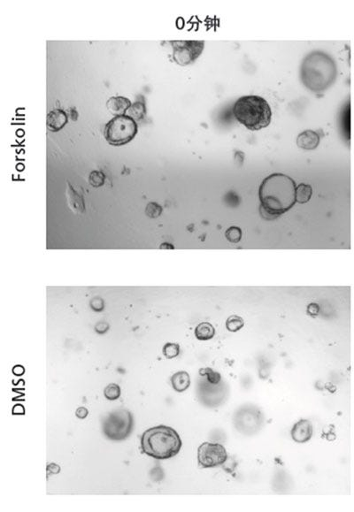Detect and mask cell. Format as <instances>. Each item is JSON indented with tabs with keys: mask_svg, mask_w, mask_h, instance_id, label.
I'll return each mask as SVG.
<instances>
[{
	"mask_svg": "<svg viewBox=\"0 0 354 512\" xmlns=\"http://www.w3.org/2000/svg\"><path fill=\"white\" fill-rule=\"evenodd\" d=\"M295 181L283 173H273L262 181L259 189L261 213L265 218H274L294 206L296 202Z\"/></svg>",
	"mask_w": 354,
	"mask_h": 512,
	"instance_id": "obj_1",
	"label": "cell"
},
{
	"mask_svg": "<svg viewBox=\"0 0 354 512\" xmlns=\"http://www.w3.org/2000/svg\"><path fill=\"white\" fill-rule=\"evenodd\" d=\"M337 76V64L324 51L314 50L308 53L300 67V79L304 85L317 94L330 88Z\"/></svg>",
	"mask_w": 354,
	"mask_h": 512,
	"instance_id": "obj_2",
	"label": "cell"
},
{
	"mask_svg": "<svg viewBox=\"0 0 354 512\" xmlns=\"http://www.w3.org/2000/svg\"><path fill=\"white\" fill-rule=\"evenodd\" d=\"M182 446L181 437L175 429L160 425L143 432L141 450L143 454L158 460L176 457Z\"/></svg>",
	"mask_w": 354,
	"mask_h": 512,
	"instance_id": "obj_3",
	"label": "cell"
},
{
	"mask_svg": "<svg viewBox=\"0 0 354 512\" xmlns=\"http://www.w3.org/2000/svg\"><path fill=\"white\" fill-rule=\"evenodd\" d=\"M233 114L238 122L249 130H261L268 126L272 110L265 98L249 95L238 98L233 106Z\"/></svg>",
	"mask_w": 354,
	"mask_h": 512,
	"instance_id": "obj_4",
	"label": "cell"
},
{
	"mask_svg": "<svg viewBox=\"0 0 354 512\" xmlns=\"http://www.w3.org/2000/svg\"><path fill=\"white\" fill-rule=\"evenodd\" d=\"M138 127L133 118L124 114L114 116L104 129L106 142L113 146H122L131 142L137 134Z\"/></svg>",
	"mask_w": 354,
	"mask_h": 512,
	"instance_id": "obj_5",
	"label": "cell"
},
{
	"mask_svg": "<svg viewBox=\"0 0 354 512\" xmlns=\"http://www.w3.org/2000/svg\"><path fill=\"white\" fill-rule=\"evenodd\" d=\"M134 427V418L126 409H117L110 412L102 420V430L110 441H122L131 434Z\"/></svg>",
	"mask_w": 354,
	"mask_h": 512,
	"instance_id": "obj_6",
	"label": "cell"
},
{
	"mask_svg": "<svg viewBox=\"0 0 354 512\" xmlns=\"http://www.w3.org/2000/svg\"><path fill=\"white\" fill-rule=\"evenodd\" d=\"M264 420V416L259 408L245 405L235 412L233 424L238 432L250 436L256 434L262 428Z\"/></svg>",
	"mask_w": 354,
	"mask_h": 512,
	"instance_id": "obj_7",
	"label": "cell"
},
{
	"mask_svg": "<svg viewBox=\"0 0 354 512\" xmlns=\"http://www.w3.org/2000/svg\"><path fill=\"white\" fill-rule=\"evenodd\" d=\"M169 43L173 49L172 59L182 67L194 63L205 48V41L198 40H175Z\"/></svg>",
	"mask_w": 354,
	"mask_h": 512,
	"instance_id": "obj_8",
	"label": "cell"
},
{
	"mask_svg": "<svg viewBox=\"0 0 354 512\" xmlns=\"http://www.w3.org/2000/svg\"><path fill=\"white\" fill-rule=\"evenodd\" d=\"M228 460V453L223 445L220 443L204 442L198 447V461L205 469L222 466Z\"/></svg>",
	"mask_w": 354,
	"mask_h": 512,
	"instance_id": "obj_9",
	"label": "cell"
},
{
	"mask_svg": "<svg viewBox=\"0 0 354 512\" xmlns=\"http://www.w3.org/2000/svg\"><path fill=\"white\" fill-rule=\"evenodd\" d=\"M313 434L312 422L308 420H300L291 429L292 440L298 443H306L311 440Z\"/></svg>",
	"mask_w": 354,
	"mask_h": 512,
	"instance_id": "obj_10",
	"label": "cell"
},
{
	"mask_svg": "<svg viewBox=\"0 0 354 512\" xmlns=\"http://www.w3.org/2000/svg\"><path fill=\"white\" fill-rule=\"evenodd\" d=\"M68 122V116L67 113L62 109L52 110L47 114V128L51 132H58L61 130L64 127L67 125Z\"/></svg>",
	"mask_w": 354,
	"mask_h": 512,
	"instance_id": "obj_11",
	"label": "cell"
},
{
	"mask_svg": "<svg viewBox=\"0 0 354 512\" xmlns=\"http://www.w3.org/2000/svg\"><path fill=\"white\" fill-rule=\"evenodd\" d=\"M320 140V135L318 132L308 129L299 134L297 138V143L298 146L303 150L312 151L318 147Z\"/></svg>",
	"mask_w": 354,
	"mask_h": 512,
	"instance_id": "obj_12",
	"label": "cell"
},
{
	"mask_svg": "<svg viewBox=\"0 0 354 512\" xmlns=\"http://www.w3.org/2000/svg\"><path fill=\"white\" fill-rule=\"evenodd\" d=\"M131 105V101L129 98L121 96L110 97L106 102L107 109L114 116L126 114Z\"/></svg>",
	"mask_w": 354,
	"mask_h": 512,
	"instance_id": "obj_13",
	"label": "cell"
},
{
	"mask_svg": "<svg viewBox=\"0 0 354 512\" xmlns=\"http://www.w3.org/2000/svg\"><path fill=\"white\" fill-rule=\"evenodd\" d=\"M171 384L175 391L182 393L187 390L190 386V374L185 371H180L172 375Z\"/></svg>",
	"mask_w": 354,
	"mask_h": 512,
	"instance_id": "obj_14",
	"label": "cell"
},
{
	"mask_svg": "<svg viewBox=\"0 0 354 512\" xmlns=\"http://www.w3.org/2000/svg\"><path fill=\"white\" fill-rule=\"evenodd\" d=\"M215 335V329L212 324L202 322L195 329V336L199 341L211 340Z\"/></svg>",
	"mask_w": 354,
	"mask_h": 512,
	"instance_id": "obj_15",
	"label": "cell"
},
{
	"mask_svg": "<svg viewBox=\"0 0 354 512\" xmlns=\"http://www.w3.org/2000/svg\"><path fill=\"white\" fill-rule=\"evenodd\" d=\"M129 116L133 118L136 121H142L146 115V106L145 104L142 101H136L134 104H132L131 108L128 111Z\"/></svg>",
	"mask_w": 354,
	"mask_h": 512,
	"instance_id": "obj_16",
	"label": "cell"
},
{
	"mask_svg": "<svg viewBox=\"0 0 354 512\" xmlns=\"http://www.w3.org/2000/svg\"><path fill=\"white\" fill-rule=\"evenodd\" d=\"M312 195V187L310 185L301 183L296 189V201L300 204H306L310 200Z\"/></svg>",
	"mask_w": 354,
	"mask_h": 512,
	"instance_id": "obj_17",
	"label": "cell"
},
{
	"mask_svg": "<svg viewBox=\"0 0 354 512\" xmlns=\"http://www.w3.org/2000/svg\"><path fill=\"white\" fill-rule=\"evenodd\" d=\"M199 375L201 377H206L207 382L211 384H219L221 382V375L218 372H215L212 368L207 367L199 370Z\"/></svg>",
	"mask_w": 354,
	"mask_h": 512,
	"instance_id": "obj_18",
	"label": "cell"
},
{
	"mask_svg": "<svg viewBox=\"0 0 354 512\" xmlns=\"http://www.w3.org/2000/svg\"><path fill=\"white\" fill-rule=\"evenodd\" d=\"M244 326H245V321L243 318L236 316V315H232L230 317H228V319L226 321V328L228 331L232 332V333L239 331L244 328Z\"/></svg>",
	"mask_w": 354,
	"mask_h": 512,
	"instance_id": "obj_19",
	"label": "cell"
},
{
	"mask_svg": "<svg viewBox=\"0 0 354 512\" xmlns=\"http://www.w3.org/2000/svg\"><path fill=\"white\" fill-rule=\"evenodd\" d=\"M121 395H122L121 386L115 383H110L104 389V395L109 401L117 400L121 397Z\"/></svg>",
	"mask_w": 354,
	"mask_h": 512,
	"instance_id": "obj_20",
	"label": "cell"
},
{
	"mask_svg": "<svg viewBox=\"0 0 354 512\" xmlns=\"http://www.w3.org/2000/svg\"><path fill=\"white\" fill-rule=\"evenodd\" d=\"M180 354V346L173 342H168L163 347V355L168 359H172L178 357Z\"/></svg>",
	"mask_w": 354,
	"mask_h": 512,
	"instance_id": "obj_21",
	"label": "cell"
},
{
	"mask_svg": "<svg viewBox=\"0 0 354 512\" xmlns=\"http://www.w3.org/2000/svg\"><path fill=\"white\" fill-rule=\"evenodd\" d=\"M88 181L90 185H92L93 187L95 188H98V187H101L105 183L106 181V176L104 174V172L101 171H92L89 174L88 177Z\"/></svg>",
	"mask_w": 354,
	"mask_h": 512,
	"instance_id": "obj_22",
	"label": "cell"
},
{
	"mask_svg": "<svg viewBox=\"0 0 354 512\" xmlns=\"http://www.w3.org/2000/svg\"><path fill=\"white\" fill-rule=\"evenodd\" d=\"M226 238L232 243V244H237L240 242L242 238V230L238 227H230L226 231Z\"/></svg>",
	"mask_w": 354,
	"mask_h": 512,
	"instance_id": "obj_23",
	"label": "cell"
},
{
	"mask_svg": "<svg viewBox=\"0 0 354 512\" xmlns=\"http://www.w3.org/2000/svg\"><path fill=\"white\" fill-rule=\"evenodd\" d=\"M145 213L148 217H150V218H158L162 213V207L160 205H158L157 203L152 202V203L148 204Z\"/></svg>",
	"mask_w": 354,
	"mask_h": 512,
	"instance_id": "obj_24",
	"label": "cell"
},
{
	"mask_svg": "<svg viewBox=\"0 0 354 512\" xmlns=\"http://www.w3.org/2000/svg\"><path fill=\"white\" fill-rule=\"evenodd\" d=\"M320 306L317 303H310L307 309V312L311 317H316L320 313Z\"/></svg>",
	"mask_w": 354,
	"mask_h": 512,
	"instance_id": "obj_25",
	"label": "cell"
},
{
	"mask_svg": "<svg viewBox=\"0 0 354 512\" xmlns=\"http://www.w3.org/2000/svg\"><path fill=\"white\" fill-rule=\"evenodd\" d=\"M90 305L95 311H101L104 309V302L101 298H94L90 302Z\"/></svg>",
	"mask_w": 354,
	"mask_h": 512,
	"instance_id": "obj_26",
	"label": "cell"
},
{
	"mask_svg": "<svg viewBox=\"0 0 354 512\" xmlns=\"http://www.w3.org/2000/svg\"><path fill=\"white\" fill-rule=\"evenodd\" d=\"M108 328H109V325L108 324L106 323V322H99V323H97L96 325L95 330H96L97 334L104 335L108 330Z\"/></svg>",
	"mask_w": 354,
	"mask_h": 512,
	"instance_id": "obj_27",
	"label": "cell"
},
{
	"mask_svg": "<svg viewBox=\"0 0 354 512\" xmlns=\"http://www.w3.org/2000/svg\"><path fill=\"white\" fill-rule=\"evenodd\" d=\"M88 414V410L85 407L78 408L76 410V416L79 420H85V418H87Z\"/></svg>",
	"mask_w": 354,
	"mask_h": 512,
	"instance_id": "obj_28",
	"label": "cell"
},
{
	"mask_svg": "<svg viewBox=\"0 0 354 512\" xmlns=\"http://www.w3.org/2000/svg\"><path fill=\"white\" fill-rule=\"evenodd\" d=\"M50 470V473L51 474H57L60 471V467L55 464H50L49 466H47V471Z\"/></svg>",
	"mask_w": 354,
	"mask_h": 512,
	"instance_id": "obj_29",
	"label": "cell"
},
{
	"mask_svg": "<svg viewBox=\"0 0 354 512\" xmlns=\"http://www.w3.org/2000/svg\"><path fill=\"white\" fill-rule=\"evenodd\" d=\"M13 373L15 375L20 376V375H22V374H24V368L21 366V365H16L15 367H13Z\"/></svg>",
	"mask_w": 354,
	"mask_h": 512,
	"instance_id": "obj_30",
	"label": "cell"
},
{
	"mask_svg": "<svg viewBox=\"0 0 354 512\" xmlns=\"http://www.w3.org/2000/svg\"><path fill=\"white\" fill-rule=\"evenodd\" d=\"M70 114H71V119L74 121V122L77 121V119H78V113H77V111H76V108H72V109L70 110Z\"/></svg>",
	"mask_w": 354,
	"mask_h": 512,
	"instance_id": "obj_31",
	"label": "cell"
},
{
	"mask_svg": "<svg viewBox=\"0 0 354 512\" xmlns=\"http://www.w3.org/2000/svg\"><path fill=\"white\" fill-rule=\"evenodd\" d=\"M160 249H164V250H174V247L172 244H169V243H164L163 244L160 245Z\"/></svg>",
	"mask_w": 354,
	"mask_h": 512,
	"instance_id": "obj_32",
	"label": "cell"
}]
</instances>
